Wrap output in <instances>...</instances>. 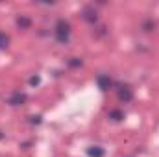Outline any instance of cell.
Wrapping results in <instances>:
<instances>
[{
  "mask_svg": "<svg viewBox=\"0 0 159 157\" xmlns=\"http://www.w3.org/2000/svg\"><path fill=\"white\" fill-rule=\"evenodd\" d=\"M70 34H72V26L69 20L65 19H57L56 26H54V37L59 44H69L70 41Z\"/></svg>",
  "mask_w": 159,
  "mask_h": 157,
  "instance_id": "1",
  "label": "cell"
},
{
  "mask_svg": "<svg viewBox=\"0 0 159 157\" xmlns=\"http://www.w3.org/2000/svg\"><path fill=\"white\" fill-rule=\"evenodd\" d=\"M80 15H81V19H83L87 24H93V26H94V24L98 22V11L94 9V6H85Z\"/></svg>",
  "mask_w": 159,
  "mask_h": 157,
  "instance_id": "2",
  "label": "cell"
},
{
  "mask_svg": "<svg viewBox=\"0 0 159 157\" xmlns=\"http://www.w3.org/2000/svg\"><path fill=\"white\" fill-rule=\"evenodd\" d=\"M117 98L120 104H129L133 100V89L129 85H119L117 89Z\"/></svg>",
  "mask_w": 159,
  "mask_h": 157,
  "instance_id": "3",
  "label": "cell"
},
{
  "mask_svg": "<svg viewBox=\"0 0 159 157\" xmlns=\"http://www.w3.org/2000/svg\"><path fill=\"white\" fill-rule=\"evenodd\" d=\"M26 102H28V96H26V92H20V91H13V92L9 94V98H7V104H9L11 107L24 105Z\"/></svg>",
  "mask_w": 159,
  "mask_h": 157,
  "instance_id": "4",
  "label": "cell"
},
{
  "mask_svg": "<svg viewBox=\"0 0 159 157\" xmlns=\"http://www.w3.org/2000/svg\"><path fill=\"white\" fill-rule=\"evenodd\" d=\"M96 85H98V89L100 91H109V89H113V79L109 74H98L96 76Z\"/></svg>",
  "mask_w": 159,
  "mask_h": 157,
  "instance_id": "5",
  "label": "cell"
},
{
  "mask_svg": "<svg viewBox=\"0 0 159 157\" xmlns=\"http://www.w3.org/2000/svg\"><path fill=\"white\" fill-rule=\"evenodd\" d=\"M15 24H17L19 30H28V28L32 26V19H30L28 15H19V17L15 19Z\"/></svg>",
  "mask_w": 159,
  "mask_h": 157,
  "instance_id": "6",
  "label": "cell"
},
{
  "mask_svg": "<svg viewBox=\"0 0 159 157\" xmlns=\"http://www.w3.org/2000/svg\"><path fill=\"white\" fill-rule=\"evenodd\" d=\"M107 118L111 120V122H122L126 115H124V111L122 109H111L109 113H107Z\"/></svg>",
  "mask_w": 159,
  "mask_h": 157,
  "instance_id": "7",
  "label": "cell"
},
{
  "mask_svg": "<svg viewBox=\"0 0 159 157\" xmlns=\"http://www.w3.org/2000/svg\"><path fill=\"white\" fill-rule=\"evenodd\" d=\"M87 155L89 157H104L106 155V150L102 146H89L87 148Z\"/></svg>",
  "mask_w": 159,
  "mask_h": 157,
  "instance_id": "8",
  "label": "cell"
},
{
  "mask_svg": "<svg viewBox=\"0 0 159 157\" xmlns=\"http://www.w3.org/2000/svg\"><path fill=\"white\" fill-rule=\"evenodd\" d=\"M141 30H143L144 34H150V32H154V30H156V22H154V19H146V20L141 24Z\"/></svg>",
  "mask_w": 159,
  "mask_h": 157,
  "instance_id": "9",
  "label": "cell"
},
{
  "mask_svg": "<svg viewBox=\"0 0 159 157\" xmlns=\"http://www.w3.org/2000/svg\"><path fill=\"white\" fill-rule=\"evenodd\" d=\"M67 65H69L70 69H80V67L83 65V59H81V57H70V59L67 61Z\"/></svg>",
  "mask_w": 159,
  "mask_h": 157,
  "instance_id": "10",
  "label": "cell"
},
{
  "mask_svg": "<svg viewBox=\"0 0 159 157\" xmlns=\"http://www.w3.org/2000/svg\"><path fill=\"white\" fill-rule=\"evenodd\" d=\"M7 46H9V35L0 32V50H6Z\"/></svg>",
  "mask_w": 159,
  "mask_h": 157,
  "instance_id": "11",
  "label": "cell"
},
{
  "mask_svg": "<svg viewBox=\"0 0 159 157\" xmlns=\"http://www.w3.org/2000/svg\"><path fill=\"white\" fill-rule=\"evenodd\" d=\"M30 124H41V115H34V117H30Z\"/></svg>",
  "mask_w": 159,
  "mask_h": 157,
  "instance_id": "12",
  "label": "cell"
},
{
  "mask_svg": "<svg viewBox=\"0 0 159 157\" xmlns=\"http://www.w3.org/2000/svg\"><path fill=\"white\" fill-rule=\"evenodd\" d=\"M39 81H41L39 76H32L30 78V85H39Z\"/></svg>",
  "mask_w": 159,
  "mask_h": 157,
  "instance_id": "13",
  "label": "cell"
},
{
  "mask_svg": "<svg viewBox=\"0 0 159 157\" xmlns=\"http://www.w3.org/2000/svg\"><path fill=\"white\" fill-rule=\"evenodd\" d=\"M2 139H4V133H2V131H0V141H2Z\"/></svg>",
  "mask_w": 159,
  "mask_h": 157,
  "instance_id": "14",
  "label": "cell"
}]
</instances>
